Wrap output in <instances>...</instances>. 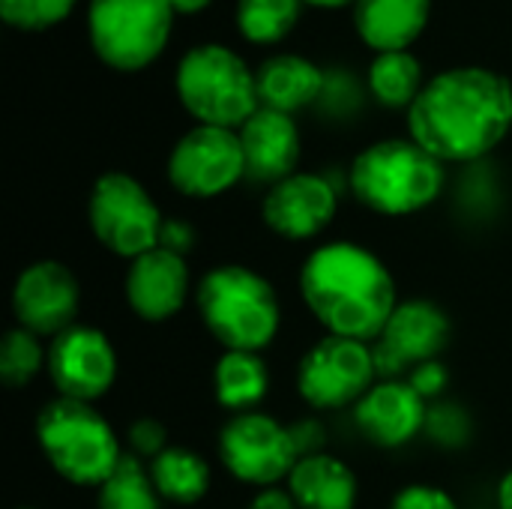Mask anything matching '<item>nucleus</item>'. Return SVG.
<instances>
[{"mask_svg":"<svg viewBox=\"0 0 512 509\" xmlns=\"http://www.w3.org/2000/svg\"><path fill=\"white\" fill-rule=\"evenodd\" d=\"M510 129L512 84L477 66L435 75L408 108L411 138L444 165L483 159Z\"/></svg>","mask_w":512,"mask_h":509,"instance_id":"nucleus-1","label":"nucleus"},{"mask_svg":"<svg viewBox=\"0 0 512 509\" xmlns=\"http://www.w3.org/2000/svg\"><path fill=\"white\" fill-rule=\"evenodd\" d=\"M297 291L309 315L330 336L369 345L384 333L399 306L396 279L384 258L354 240L315 246L300 264Z\"/></svg>","mask_w":512,"mask_h":509,"instance_id":"nucleus-2","label":"nucleus"},{"mask_svg":"<svg viewBox=\"0 0 512 509\" xmlns=\"http://www.w3.org/2000/svg\"><path fill=\"white\" fill-rule=\"evenodd\" d=\"M195 309L222 351H264L282 327L273 282L246 264H216L195 285Z\"/></svg>","mask_w":512,"mask_h":509,"instance_id":"nucleus-3","label":"nucleus"},{"mask_svg":"<svg viewBox=\"0 0 512 509\" xmlns=\"http://www.w3.org/2000/svg\"><path fill=\"white\" fill-rule=\"evenodd\" d=\"M447 183L444 162L414 138H384L369 144L348 171L351 195L378 216H414L432 207Z\"/></svg>","mask_w":512,"mask_h":509,"instance_id":"nucleus-4","label":"nucleus"},{"mask_svg":"<svg viewBox=\"0 0 512 509\" xmlns=\"http://www.w3.org/2000/svg\"><path fill=\"white\" fill-rule=\"evenodd\" d=\"M33 432L48 468L75 489H99L123 459L114 426L90 402L63 396L45 402Z\"/></svg>","mask_w":512,"mask_h":509,"instance_id":"nucleus-5","label":"nucleus"},{"mask_svg":"<svg viewBox=\"0 0 512 509\" xmlns=\"http://www.w3.org/2000/svg\"><path fill=\"white\" fill-rule=\"evenodd\" d=\"M177 96L201 126L240 129L261 108L255 72L222 45L192 48L180 60Z\"/></svg>","mask_w":512,"mask_h":509,"instance_id":"nucleus-6","label":"nucleus"},{"mask_svg":"<svg viewBox=\"0 0 512 509\" xmlns=\"http://www.w3.org/2000/svg\"><path fill=\"white\" fill-rule=\"evenodd\" d=\"M162 210L141 180L126 171H105L96 177L87 198V225L96 243L126 261L159 246Z\"/></svg>","mask_w":512,"mask_h":509,"instance_id":"nucleus-7","label":"nucleus"},{"mask_svg":"<svg viewBox=\"0 0 512 509\" xmlns=\"http://www.w3.org/2000/svg\"><path fill=\"white\" fill-rule=\"evenodd\" d=\"M171 0H90L87 30L102 63L120 72L150 66L171 33Z\"/></svg>","mask_w":512,"mask_h":509,"instance_id":"nucleus-8","label":"nucleus"},{"mask_svg":"<svg viewBox=\"0 0 512 509\" xmlns=\"http://www.w3.org/2000/svg\"><path fill=\"white\" fill-rule=\"evenodd\" d=\"M216 453L225 474L249 489H276L297 465L291 429L273 414H231L216 438Z\"/></svg>","mask_w":512,"mask_h":509,"instance_id":"nucleus-9","label":"nucleus"},{"mask_svg":"<svg viewBox=\"0 0 512 509\" xmlns=\"http://www.w3.org/2000/svg\"><path fill=\"white\" fill-rule=\"evenodd\" d=\"M378 384L372 345L324 333L297 363V393L315 411L354 408Z\"/></svg>","mask_w":512,"mask_h":509,"instance_id":"nucleus-10","label":"nucleus"},{"mask_svg":"<svg viewBox=\"0 0 512 509\" xmlns=\"http://www.w3.org/2000/svg\"><path fill=\"white\" fill-rule=\"evenodd\" d=\"M246 177V159L237 129L195 126L168 156V183L192 201H210Z\"/></svg>","mask_w":512,"mask_h":509,"instance_id":"nucleus-11","label":"nucleus"},{"mask_svg":"<svg viewBox=\"0 0 512 509\" xmlns=\"http://www.w3.org/2000/svg\"><path fill=\"white\" fill-rule=\"evenodd\" d=\"M453 336L450 315L423 297L399 300L384 333L372 342V360L378 381H405L420 363H432L444 354Z\"/></svg>","mask_w":512,"mask_h":509,"instance_id":"nucleus-12","label":"nucleus"},{"mask_svg":"<svg viewBox=\"0 0 512 509\" xmlns=\"http://www.w3.org/2000/svg\"><path fill=\"white\" fill-rule=\"evenodd\" d=\"M45 372L57 396L96 405L111 393L120 360L108 333L90 324H72L48 342Z\"/></svg>","mask_w":512,"mask_h":509,"instance_id":"nucleus-13","label":"nucleus"},{"mask_svg":"<svg viewBox=\"0 0 512 509\" xmlns=\"http://www.w3.org/2000/svg\"><path fill=\"white\" fill-rule=\"evenodd\" d=\"M9 303L15 327H24L39 339H54L78 324L81 282L69 264L57 258H39L15 276Z\"/></svg>","mask_w":512,"mask_h":509,"instance_id":"nucleus-14","label":"nucleus"},{"mask_svg":"<svg viewBox=\"0 0 512 509\" xmlns=\"http://www.w3.org/2000/svg\"><path fill=\"white\" fill-rule=\"evenodd\" d=\"M339 210V192L324 174L297 171L270 186L261 201V219L279 240L306 243L330 228Z\"/></svg>","mask_w":512,"mask_h":509,"instance_id":"nucleus-15","label":"nucleus"},{"mask_svg":"<svg viewBox=\"0 0 512 509\" xmlns=\"http://www.w3.org/2000/svg\"><path fill=\"white\" fill-rule=\"evenodd\" d=\"M123 297L132 315L144 324H165L177 318L186 309L189 297H195L186 258L162 246L138 255L126 267Z\"/></svg>","mask_w":512,"mask_h":509,"instance_id":"nucleus-16","label":"nucleus"},{"mask_svg":"<svg viewBox=\"0 0 512 509\" xmlns=\"http://www.w3.org/2000/svg\"><path fill=\"white\" fill-rule=\"evenodd\" d=\"M351 411L372 447L399 450L426 432L429 402L408 381H378Z\"/></svg>","mask_w":512,"mask_h":509,"instance_id":"nucleus-17","label":"nucleus"},{"mask_svg":"<svg viewBox=\"0 0 512 509\" xmlns=\"http://www.w3.org/2000/svg\"><path fill=\"white\" fill-rule=\"evenodd\" d=\"M246 177L264 183L267 189L297 174L300 162V132L291 114L258 108L240 129Z\"/></svg>","mask_w":512,"mask_h":509,"instance_id":"nucleus-18","label":"nucleus"},{"mask_svg":"<svg viewBox=\"0 0 512 509\" xmlns=\"http://www.w3.org/2000/svg\"><path fill=\"white\" fill-rule=\"evenodd\" d=\"M288 492L300 509H357L360 480L348 462L330 453L297 459Z\"/></svg>","mask_w":512,"mask_h":509,"instance_id":"nucleus-19","label":"nucleus"},{"mask_svg":"<svg viewBox=\"0 0 512 509\" xmlns=\"http://www.w3.org/2000/svg\"><path fill=\"white\" fill-rule=\"evenodd\" d=\"M255 87L261 108L294 114L324 93V72L300 54H279L261 63Z\"/></svg>","mask_w":512,"mask_h":509,"instance_id":"nucleus-20","label":"nucleus"},{"mask_svg":"<svg viewBox=\"0 0 512 509\" xmlns=\"http://www.w3.org/2000/svg\"><path fill=\"white\" fill-rule=\"evenodd\" d=\"M432 0H357L360 36L378 51H408L429 21Z\"/></svg>","mask_w":512,"mask_h":509,"instance_id":"nucleus-21","label":"nucleus"},{"mask_svg":"<svg viewBox=\"0 0 512 509\" xmlns=\"http://www.w3.org/2000/svg\"><path fill=\"white\" fill-rule=\"evenodd\" d=\"M270 366L258 351H222L213 366V399L231 414L258 411L270 393Z\"/></svg>","mask_w":512,"mask_h":509,"instance_id":"nucleus-22","label":"nucleus"},{"mask_svg":"<svg viewBox=\"0 0 512 509\" xmlns=\"http://www.w3.org/2000/svg\"><path fill=\"white\" fill-rule=\"evenodd\" d=\"M150 477L156 492L162 495V501L174 504V507H198L213 486V468L210 462L189 450V447H177L171 444L165 453H159L153 462H147Z\"/></svg>","mask_w":512,"mask_h":509,"instance_id":"nucleus-23","label":"nucleus"},{"mask_svg":"<svg viewBox=\"0 0 512 509\" xmlns=\"http://www.w3.org/2000/svg\"><path fill=\"white\" fill-rule=\"evenodd\" d=\"M372 96L387 108H411L423 93V69L411 51H384L369 69Z\"/></svg>","mask_w":512,"mask_h":509,"instance_id":"nucleus-24","label":"nucleus"},{"mask_svg":"<svg viewBox=\"0 0 512 509\" xmlns=\"http://www.w3.org/2000/svg\"><path fill=\"white\" fill-rule=\"evenodd\" d=\"M96 509H162V495L144 459L123 453L117 468L96 489Z\"/></svg>","mask_w":512,"mask_h":509,"instance_id":"nucleus-25","label":"nucleus"},{"mask_svg":"<svg viewBox=\"0 0 512 509\" xmlns=\"http://www.w3.org/2000/svg\"><path fill=\"white\" fill-rule=\"evenodd\" d=\"M303 0H237V27L249 42L270 45L291 33Z\"/></svg>","mask_w":512,"mask_h":509,"instance_id":"nucleus-26","label":"nucleus"},{"mask_svg":"<svg viewBox=\"0 0 512 509\" xmlns=\"http://www.w3.org/2000/svg\"><path fill=\"white\" fill-rule=\"evenodd\" d=\"M48 366V348L24 327H12L0 342V378L9 390H24Z\"/></svg>","mask_w":512,"mask_h":509,"instance_id":"nucleus-27","label":"nucleus"},{"mask_svg":"<svg viewBox=\"0 0 512 509\" xmlns=\"http://www.w3.org/2000/svg\"><path fill=\"white\" fill-rule=\"evenodd\" d=\"M426 435L441 450H462L471 441V417L456 402H432L426 417Z\"/></svg>","mask_w":512,"mask_h":509,"instance_id":"nucleus-28","label":"nucleus"},{"mask_svg":"<svg viewBox=\"0 0 512 509\" xmlns=\"http://www.w3.org/2000/svg\"><path fill=\"white\" fill-rule=\"evenodd\" d=\"M75 0H0L3 21L18 30H45L69 15Z\"/></svg>","mask_w":512,"mask_h":509,"instance_id":"nucleus-29","label":"nucleus"},{"mask_svg":"<svg viewBox=\"0 0 512 509\" xmlns=\"http://www.w3.org/2000/svg\"><path fill=\"white\" fill-rule=\"evenodd\" d=\"M126 441H129V453L144 459V462H153L159 453H165L171 447L168 429L159 420H153V417H138L126 429Z\"/></svg>","mask_w":512,"mask_h":509,"instance_id":"nucleus-30","label":"nucleus"},{"mask_svg":"<svg viewBox=\"0 0 512 509\" xmlns=\"http://www.w3.org/2000/svg\"><path fill=\"white\" fill-rule=\"evenodd\" d=\"M390 509H459L456 498L432 483H411L399 489L390 501Z\"/></svg>","mask_w":512,"mask_h":509,"instance_id":"nucleus-31","label":"nucleus"},{"mask_svg":"<svg viewBox=\"0 0 512 509\" xmlns=\"http://www.w3.org/2000/svg\"><path fill=\"white\" fill-rule=\"evenodd\" d=\"M429 405L432 402H441L447 387H450V369L441 363V360H432V363H420L417 369H411V375L405 378Z\"/></svg>","mask_w":512,"mask_h":509,"instance_id":"nucleus-32","label":"nucleus"},{"mask_svg":"<svg viewBox=\"0 0 512 509\" xmlns=\"http://www.w3.org/2000/svg\"><path fill=\"white\" fill-rule=\"evenodd\" d=\"M198 243V231L192 222L180 219V216H165L162 222V231H159V246L174 252V255H189Z\"/></svg>","mask_w":512,"mask_h":509,"instance_id":"nucleus-33","label":"nucleus"},{"mask_svg":"<svg viewBox=\"0 0 512 509\" xmlns=\"http://www.w3.org/2000/svg\"><path fill=\"white\" fill-rule=\"evenodd\" d=\"M288 429H291V441H294L297 459H306V456L324 453L327 429L321 426V420H315V417H303V420L291 423Z\"/></svg>","mask_w":512,"mask_h":509,"instance_id":"nucleus-34","label":"nucleus"},{"mask_svg":"<svg viewBox=\"0 0 512 509\" xmlns=\"http://www.w3.org/2000/svg\"><path fill=\"white\" fill-rule=\"evenodd\" d=\"M246 509H300L297 507V501L291 498V492L288 489H261V492H255V498L249 501V507Z\"/></svg>","mask_w":512,"mask_h":509,"instance_id":"nucleus-35","label":"nucleus"},{"mask_svg":"<svg viewBox=\"0 0 512 509\" xmlns=\"http://www.w3.org/2000/svg\"><path fill=\"white\" fill-rule=\"evenodd\" d=\"M495 504H498V509H512V468L501 477V483H498Z\"/></svg>","mask_w":512,"mask_h":509,"instance_id":"nucleus-36","label":"nucleus"},{"mask_svg":"<svg viewBox=\"0 0 512 509\" xmlns=\"http://www.w3.org/2000/svg\"><path fill=\"white\" fill-rule=\"evenodd\" d=\"M210 0H171V6H174V12H201L204 6H207Z\"/></svg>","mask_w":512,"mask_h":509,"instance_id":"nucleus-37","label":"nucleus"},{"mask_svg":"<svg viewBox=\"0 0 512 509\" xmlns=\"http://www.w3.org/2000/svg\"><path fill=\"white\" fill-rule=\"evenodd\" d=\"M303 3H312V6H342L348 0H303Z\"/></svg>","mask_w":512,"mask_h":509,"instance_id":"nucleus-38","label":"nucleus"},{"mask_svg":"<svg viewBox=\"0 0 512 509\" xmlns=\"http://www.w3.org/2000/svg\"><path fill=\"white\" fill-rule=\"evenodd\" d=\"M15 509H36V507H15Z\"/></svg>","mask_w":512,"mask_h":509,"instance_id":"nucleus-39","label":"nucleus"}]
</instances>
